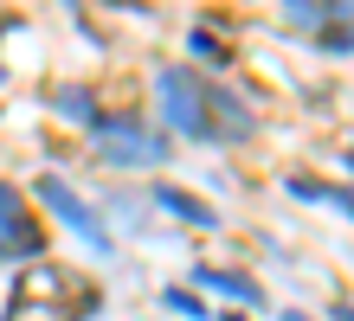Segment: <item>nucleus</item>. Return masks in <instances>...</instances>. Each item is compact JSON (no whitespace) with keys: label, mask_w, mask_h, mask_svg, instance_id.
I'll use <instances>...</instances> for the list:
<instances>
[{"label":"nucleus","mask_w":354,"mask_h":321,"mask_svg":"<svg viewBox=\"0 0 354 321\" xmlns=\"http://www.w3.org/2000/svg\"><path fill=\"white\" fill-rule=\"evenodd\" d=\"M161 302H168L174 315H187V321H213V309H206V302H200V295L187 289V283H168V289H161Z\"/></svg>","instance_id":"nucleus-11"},{"label":"nucleus","mask_w":354,"mask_h":321,"mask_svg":"<svg viewBox=\"0 0 354 321\" xmlns=\"http://www.w3.org/2000/svg\"><path fill=\"white\" fill-rule=\"evenodd\" d=\"M103 315V289L84 283L71 264H32L13 276V295H7V315L0 321H91Z\"/></svg>","instance_id":"nucleus-2"},{"label":"nucleus","mask_w":354,"mask_h":321,"mask_svg":"<svg viewBox=\"0 0 354 321\" xmlns=\"http://www.w3.org/2000/svg\"><path fill=\"white\" fill-rule=\"evenodd\" d=\"M283 186H290V200H322V206H335L342 219H354V193H342V186H322V180H309V174H290Z\"/></svg>","instance_id":"nucleus-10"},{"label":"nucleus","mask_w":354,"mask_h":321,"mask_svg":"<svg viewBox=\"0 0 354 321\" xmlns=\"http://www.w3.org/2000/svg\"><path fill=\"white\" fill-rule=\"evenodd\" d=\"M283 321H309V315H297V309H290V315H283Z\"/></svg>","instance_id":"nucleus-15"},{"label":"nucleus","mask_w":354,"mask_h":321,"mask_svg":"<svg viewBox=\"0 0 354 321\" xmlns=\"http://www.w3.org/2000/svg\"><path fill=\"white\" fill-rule=\"evenodd\" d=\"M0 84H7V64H0Z\"/></svg>","instance_id":"nucleus-17"},{"label":"nucleus","mask_w":354,"mask_h":321,"mask_svg":"<svg viewBox=\"0 0 354 321\" xmlns=\"http://www.w3.org/2000/svg\"><path fill=\"white\" fill-rule=\"evenodd\" d=\"M155 206L168 212V219H180V225H194V231H219V212L200 200V193H187V186H168L161 180L155 186Z\"/></svg>","instance_id":"nucleus-6"},{"label":"nucleus","mask_w":354,"mask_h":321,"mask_svg":"<svg viewBox=\"0 0 354 321\" xmlns=\"http://www.w3.org/2000/svg\"><path fill=\"white\" fill-rule=\"evenodd\" d=\"M7 264H46V225L32 219V193L0 180V270Z\"/></svg>","instance_id":"nucleus-4"},{"label":"nucleus","mask_w":354,"mask_h":321,"mask_svg":"<svg viewBox=\"0 0 354 321\" xmlns=\"http://www.w3.org/2000/svg\"><path fill=\"white\" fill-rule=\"evenodd\" d=\"M348 13H354V7H328V0H290V7H283V19H290L297 32H328V26L348 19Z\"/></svg>","instance_id":"nucleus-8"},{"label":"nucleus","mask_w":354,"mask_h":321,"mask_svg":"<svg viewBox=\"0 0 354 321\" xmlns=\"http://www.w3.org/2000/svg\"><path fill=\"white\" fill-rule=\"evenodd\" d=\"M32 200L46 206V212H58V225H71L97 257H110V225L91 212V200H77V186H71L65 174H39V180H32Z\"/></svg>","instance_id":"nucleus-5"},{"label":"nucleus","mask_w":354,"mask_h":321,"mask_svg":"<svg viewBox=\"0 0 354 321\" xmlns=\"http://www.w3.org/2000/svg\"><path fill=\"white\" fill-rule=\"evenodd\" d=\"M213 321H252V315H213Z\"/></svg>","instance_id":"nucleus-13"},{"label":"nucleus","mask_w":354,"mask_h":321,"mask_svg":"<svg viewBox=\"0 0 354 321\" xmlns=\"http://www.w3.org/2000/svg\"><path fill=\"white\" fill-rule=\"evenodd\" d=\"M187 46H194L206 64H213V71H225V64H232V52H225L219 39H213V26H194V32H187Z\"/></svg>","instance_id":"nucleus-12"},{"label":"nucleus","mask_w":354,"mask_h":321,"mask_svg":"<svg viewBox=\"0 0 354 321\" xmlns=\"http://www.w3.org/2000/svg\"><path fill=\"white\" fill-rule=\"evenodd\" d=\"M52 110L65 116V122H84V128L103 116V110H97V97L84 90V84H58V90H52Z\"/></svg>","instance_id":"nucleus-9"},{"label":"nucleus","mask_w":354,"mask_h":321,"mask_svg":"<svg viewBox=\"0 0 354 321\" xmlns=\"http://www.w3.org/2000/svg\"><path fill=\"white\" fill-rule=\"evenodd\" d=\"M348 167H354V155H348Z\"/></svg>","instance_id":"nucleus-18"},{"label":"nucleus","mask_w":354,"mask_h":321,"mask_svg":"<svg viewBox=\"0 0 354 321\" xmlns=\"http://www.w3.org/2000/svg\"><path fill=\"white\" fill-rule=\"evenodd\" d=\"M335 321H354V309H335Z\"/></svg>","instance_id":"nucleus-14"},{"label":"nucleus","mask_w":354,"mask_h":321,"mask_svg":"<svg viewBox=\"0 0 354 321\" xmlns=\"http://www.w3.org/2000/svg\"><path fill=\"white\" fill-rule=\"evenodd\" d=\"M194 283H200V289H219V295H232L239 309H264V289H258V283H252L245 270H219V264H200V270H194Z\"/></svg>","instance_id":"nucleus-7"},{"label":"nucleus","mask_w":354,"mask_h":321,"mask_svg":"<svg viewBox=\"0 0 354 321\" xmlns=\"http://www.w3.org/2000/svg\"><path fill=\"white\" fill-rule=\"evenodd\" d=\"M91 142H97V161H110V167H161L168 161V135L149 128L136 110H103L91 122Z\"/></svg>","instance_id":"nucleus-3"},{"label":"nucleus","mask_w":354,"mask_h":321,"mask_svg":"<svg viewBox=\"0 0 354 321\" xmlns=\"http://www.w3.org/2000/svg\"><path fill=\"white\" fill-rule=\"evenodd\" d=\"M155 103H161V122H168L174 135H187V142L232 148V142L258 135V116L245 110L225 84L200 77L194 64H161V71H155Z\"/></svg>","instance_id":"nucleus-1"},{"label":"nucleus","mask_w":354,"mask_h":321,"mask_svg":"<svg viewBox=\"0 0 354 321\" xmlns=\"http://www.w3.org/2000/svg\"><path fill=\"white\" fill-rule=\"evenodd\" d=\"M7 26H13V19H0V32H7Z\"/></svg>","instance_id":"nucleus-16"}]
</instances>
